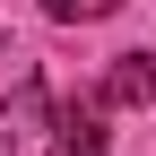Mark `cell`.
Segmentation results:
<instances>
[{
    "label": "cell",
    "instance_id": "2",
    "mask_svg": "<svg viewBox=\"0 0 156 156\" xmlns=\"http://www.w3.org/2000/svg\"><path fill=\"white\" fill-rule=\"evenodd\" d=\"M95 104L104 113H147L156 104V61L147 52H122V61L104 69V87H95Z\"/></svg>",
    "mask_w": 156,
    "mask_h": 156
},
{
    "label": "cell",
    "instance_id": "1",
    "mask_svg": "<svg viewBox=\"0 0 156 156\" xmlns=\"http://www.w3.org/2000/svg\"><path fill=\"white\" fill-rule=\"evenodd\" d=\"M44 122H52V95L26 78L17 104H0V156H35V147H44Z\"/></svg>",
    "mask_w": 156,
    "mask_h": 156
},
{
    "label": "cell",
    "instance_id": "4",
    "mask_svg": "<svg viewBox=\"0 0 156 156\" xmlns=\"http://www.w3.org/2000/svg\"><path fill=\"white\" fill-rule=\"evenodd\" d=\"M122 0H44V17H61V26H95V17H113Z\"/></svg>",
    "mask_w": 156,
    "mask_h": 156
},
{
    "label": "cell",
    "instance_id": "3",
    "mask_svg": "<svg viewBox=\"0 0 156 156\" xmlns=\"http://www.w3.org/2000/svg\"><path fill=\"white\" fill-rule=\"evenodd\" d=\"M52 130H61V156H104V104H95V95L61 104V113H52Z\"/></svg>",
    "mask_w": 156,
    "mask_h": 156
}]
</instances>
